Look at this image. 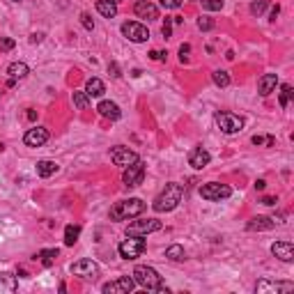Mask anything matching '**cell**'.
Masks as SVG:
<instances>
[{
    "label": "cell",
    "mask_w": 294,
    "mask_h": 294,
    "mask_svg": "<svg viewBox=\"0 0 294 294\" xmlns=\"http://www.w3.org/2000/svg\"><path fill=\"white\" fill-rule=\"evenodd\" d=\"M182 196H184V186L177 182H170L165 184V189L156 196L154 200V212H159V214H163V212H173L180 202H182Z\"/></svg>",
    "instance_id": "obj_1"
},
{
    "label": "cell",
    "mask_w": 294,
    "mask_h": 294,
    "mask_svg": "<svg viewBox=\"0 0 294 294\" xmlns=\"http://www.w3.org/2000/svg\"><path fill=\"white\" fill-rule=\"evenodd\" d=\"M133 280L140 287H145L149 292H168V287L163 285V278L159 276V271L154 267H147V264H138L133 269Z\"/></svg>",
    "instance_id": "obj_2"
},
{
    "label": "cell",
    "mask_w": 294,
    "mask_h": 294,
    "mask_svg": "<svg viewBox=\"0 0 294 294\" xmlns=\"http://www.w3.org/2000/svg\"><path fill=\"white\" fill-rule=\"evenodd\" d=\"M145 212V202L140 198H129L122 200V202H115L111 209V221H127V218L140 216Z\"/></svg>",
    "instance_id": "obj_3"
},
{
    "label": "cell",
    "mask_w": 294,
    "mask_h": 294,
    "mask_svg": "<svg viewBox=\"0 0 294 294\" xmlns=\"http://www.w3.org/2000/svg\"><path fill=\"white\" fill-rule=\"evenodd\" d=\"M117 253H120L124 260H136L145 253V239L143 237H131L127 234V239L117 246Z\"/></svg>",
    "instance_id": "obj_4"
},
{
    "label": "cell",
    "mask_w": 294,
    "mask_h": 294,
    "mask_svg": "<svg viewBox=\"0 0 294 294\" xmlns=\"http://www.w3.org/2000/svg\"><path fill=\"white\" fill-rule=\"evenodd\" d=\"M214 120H216L218 129L223 131V133H239V131L244 129V120L239 115H234V113L221 111L214 115Z\"/></svg>",
    "instance_id": "obj_5"
},
{
    "label": "cell",
    "mask_w": 294,
    "mask_h": 294,
    "mask_svg": "<svg viewBox=\"0 0 294 294\" xmlns=\"http://www.w3.org/2000/svg\"><path fill=\"white\" fill-rule=\"evenodd\" d=\"M200 196L209 202H218V200H225L232 196V189L228 184H218V182H209L200 186Z\"/></svg>",
    "instance_id": "obj_6"
},
{
    "label": "cell",
    "mask_w": 294,
    "mask_h": 294,
    "mask_svg": "<svg viewBox=\"0 0 294 294\" xmlns=\"http://www.w3.org/2000/svg\"><path fill=\"white\" fill-rule=\"evenodd\" d=\"M143 177H145V161H140L136 159L131 165L124 168V175H122V182L127 189H136L140 182H143Z\"/></svg>",
    "instance_id": "obj_7"
},
{
    "label": "cell",
    "mask_w": 294,
    "mask_h": 294,
    "mask_svg": "<svg viewBox=\"0 0 294 294\" xmlns=\"http://www.w3.org/2000/svg\"><path fill=\"white\" fill-rule=\"evenodd\" d=\"M161 230V221L156 218H143V221H131L129 228H127V234L131 237H147V234Z\"/></svg>",
    "instance_id": "obj_8"
},
{
    "label": "cell",
    "mask_w": 294,
    "mask_h": 294,
    "mask_svg": "<svg viewBox=\"0 0 294 294\" xmlns=\"http://www.w3.org/2000/svg\"><path fill=\"white\" fill-rule=\"evenodd\" d=\"M122 35L127 37L129 42L143 44L149 39V30L143 23H138V21H127V23H122Z\"/></svg>",
    "instance_id": "obj_9"
},
{
    "label": "cell",
    "mask_w": 294,
    "mask_h": 294,
    "mask_svg": "<svg viewBox=\"0 0 294 294\" xmlns=\"http://www.w3.org/2000/svg\"><path fill=\"white\" fill-rule=\"evenodd\" d=\"M255 292L258 294H287L294 292V283L285 280V283H274V280H260L255 285Z\"/></svg>",
    "instance_id": "obj_10"
},
{
    "label": "cell",
    "mask_w": 294,
    "mask_h": 294,
    "mask_svg": "<svg viewBox=\"0 0 294 294\" xmlns=\"http://www.w3.org/2000/svg\"><path fill=\"white\" fill-rule=\"evenodd\" d=\"M133 287H136V280H133V278L122 276V278H117V280H113V283L101 285V292L104 294H129Z\"/></svg>",
    "instance_id": "obj_11"
},
{
    "label": "cell",
    "mask_w": 294,
    "mask_h": 294,
    "mask_svg": "<svg viewBox=\"0 0 294 294\" xmlns=\"http://www.w3.org/2000/svg\"><path fill=\"white\" fill-rule=\"evenodd\" d=\"M46 140H49V131L44 129V127L28 129L26 136H23V143H26L28 147H42V145H46Z\"/></svg>",
    "instance_id": "obj_12"
},
{
    "label": "cell",
    "mask_w": 294,
    "mask_h": 294,
    "mask_svg": "<svg viewBox=\"0 0 294 294\" xmlns=\"http://www.w3.org/2000/svg\"><path fill=\"white\" fill-rule=\"evenodd\" d=\"M111 159H113V163H115V165H122V168H127V165H131L133 161H136V159H138V156L133 154L129 147L117 145V147H115V149L111 152Z\"/></svg>",
    "instance_id": "obj_13"
},
{
    "label": "cell",
    "mask_w": 294,
    "mask_h": 294,
    "mask_svg": "<svg viewBox=\"0 0 294 294\" xmlns=\"http://www.w3.org/2000/svg\"><path fill=\"white\" fill-rule=\"evenodd\" d=\"M71 274H76L81 278L97 276L99 274V267H97V262H92V260H78V262L71 264Z\"/></svg>",
    "instance_id": "obj_14"
},
{
    "label": "cell",
    "mask_w": 294,
    "mask_h": 294,
    "mask_svg": "<svg viewBox=\"0 0 294 294\" xmlns=\"http://www.w3.org/2000/svg\"><path fill=\"white\" fill-rule=\"evenodd\" d=\"M209 161H212V156H209V152L205 149V147H196V149H191V154H189V165H191V168L202 170L205 165H209Z\"/></svg>",
    "instance_id": "obj_15"
},
{
    "label": "cell",
    "mask_w": 294,
    "mask_h": 294,
    "mask_svg": "<svg viewBox=\"0 0 294 294\" xmlns=\"http://www.w3.org/2000/svg\"><path fill=\"white\" fill-rule=\"evenodd\" d=\"M133 12H136L140 18H147V21L159 18V9H156V5L149 2V0H138V2L133 5Z\"/></svg>",
    "instance_id": "obj_16"
},
{
    "label": "cell",
    "mask_w": 294,
    "mask_h": 294,
    "mask_svg": "<svg viewBox=\"0 0 294 294\" xmlns=\"http://www.w3.org/2000/svg\"><path fill=\"white\" fill-rule=\"evenodd\" d=\"M271 253H274L278 260H283V262H292V260H294L292 242H276L274 246H271Z\"/></svg>",
    "instance_id": "obj_17"
},
{
    "label": "cell",
    "mask_w": 294,
    "mask_h": 294,
    "mask_svg": "<svg viewBox=\"0 0 294 294\" xmlns=\"http://www.w3.org/2000/svg\"><path fill=\"white\" fill-rule=\"evenodd\" d=\"M97 111H99V115L106 117V120H120L122 117L120 106L115 104V101H101V104L97 106Z\"/></svg>",
    "instance_id": "obj_18"
},
{
    "label": "cell",
    "mask_w": 294,
    "mask_h": 294,
    "mask_svg": "<svg viewBox=\"0 0 294 294\" xmlns=\"http://www.w3.org/2000/svg\"><path fill=\"white\" fill-rule=\"evenodd\" d=\"M276 85H278V74H264V76L260 78V83H258L260 95L269 97L274 90H276Z\"/></svg>",
    "instance_id": "obj_19"
},
{
    "label": "cell",
    "mask_w": 294,
    "mask_h": 294,
    "mask_svg": "<svg viewBox=\"0 0 294 294\" xmlns=\"http://www.w3.org/2000/svg\"><path fill=\"white\" fill-rule=\"evenodd\" d=\"M276 225V221L274 218H269V216H255V218H251L248 221V230H271Z\"/></svg>",
    "instance_id": "obj_20"
},
{
    "label": "cell",
    "mask_w": 294,
    "mask_h": 294,
    "mask_svg": "<svg viewBox=\"0 0 294 294\" xmlns=\"http://www.w3.org/2000/svg\"><path fill=\"white\" fill-rule=\"evenodd\" d=\"M85 92H87V97H101L106 92L104 81H99V78H90V81L85 83Z\"/></svg>",
    "instance_id": "obj_21"
},
{
    "label": "cell",
    "mask_w": 294,
    "mask_h": 294,
    "mask_svg": "<svg viewBox=\"0 0 294 294\" xmlns=\"http://www.w3.org/2000/svg\"><path fill=\"white\" fill-rule=\"evenodd\" d=\"M97 12L106 18H113L115 14H117V5L111 2V0H97Z\"/></svg>",
    "instance_id": "obj_22"
},
{
    "label": "cell",
    "mask_w": 294,
    "mask_h": 294,
    "mask_svg": "<svg viewBox=\"0 0 294 294\" xmlns=\"http://www.w3.org/2000/svg\"><path fill=\"white\" fill-rule=\"evenodd\" d=\"M7 74H9V78H26L28 74H30V69H28V65L26 62H12L7 67Z\"/></svg>",
    "instance_id": "obj_23"
},
{
    "label": "cell",
    "mask_w": 294,
    "mask_h": 294,
    "mask_svg": "<svg viewBox=\"0 0 294 294\" xmlns=\"http://www.w3.org/2000/svg\"><path fill=\"white\" fill-rule=\"evenodd\" d=\"M58 173V163L55 161H49V159H44L37 163V175L39 177H51V175Z\"/></svg>",
    "instance_id": "obj_24"
},
{
    "label": "cell",
    "mask_w": 294,
    "mask_h": 294,
    "mask_svg": "<svg viewBox=\"0 0 294 294\" xmlns=\"http://www.w3.org/2000/svg\"><path fill=\"white\" fill-rule=\"evenodd\" d=\"M60 253H58V248H44V251L37 253V260L42 262L44 267H51L53 262H55V258H58Z\"/></svg>",
    "instance_id": "obj_25"
},
{
    "label": "cell",
    "mask_w": 294,
    "mask_h": 294,
    "mask_svg": "<svg viewBox=\"0 0 294 294\" xmlns=\"http://www.w3.org/2000/svg\"><path fill=\"white\" fill-rule=\"evenodd\" d=\"M81 237V225H67L65 228V246H74Z\"/></svg>",
    "instance_id": "obj_26"
},
{
    "label": "cell",
    "mask_w": 294,
    "mask_h": 294,
    "mask_svg": "<svg viewBox=\"0 0 294 294\" xmlns=\"http://www.w3.org/2000/svg\"><path fill=\"white\" fill-rule=\"evenodd\" d=\"M165 258L173 260V262H182V260L186 258V253H184V248L180 246V244H173V246L165 248Z\"/></svg>",
    "instance_id": "obj_27"
},
{
    "label": "cell",
    "mask_w": 294,
    "mask_h": 294,
    "mask_svg": "<svg viewBox=\"0 0 294 294\" xmlns=\"http://www.w3.org/2000/svg\"><path fill=\"white\" fill-rule=\"evenodd\" d=\"M16 276H12V274H0V292L5 290V292H14L16 290Z\"/></svg>",
    "instance_id": "obj_28"
},
{
    "label": "cell",
    "mask_w": 294,
    "mask_h": 294,
    "mask_svg": "<svg viewBox=\"0 0 294 294\" xmlns=\"http://www.w3.org/2000/svg\"><path fill=\"white\" fill-rule=\"evenodd\" d=\"M71 99H74V106H76L78 111H85L87 104H90V97H87V92H78V90H74Z\"/></svg>",
    "instance_id": "obj_29"
},
{
    "label": "cell",
    "mask_w": 294,
    "mask_h": 294,
    "mask_svg": "<svg viewBox=\"0 0 294 294\" xmlns=\"http://www.w3.org/2000/svg\"><path fill=\"white\" fill-rule=\"evenodd\" d=\"M212 78H214V83H216L218 87H228L230 85V74H228V71H214V74H212Z\"/></svg>",
    "instance_id": "obj_30"
},
{
    "label": "cell",
    "mask_w": 294,
    "mask_h": 294,
    "mask_svg": "<svg viewBox=\"0 0 294 294\" xmlns=\"http://www.w3.org/2000/svg\"><path fill=\"white\" fill-rule=\"evenodd\" d=\"M292 85H280V108H287V104H290V99H292Z\"/></svg>",
    "instance_id": "obj_31"
},
{
    "label": "cell",
    "mask_w": 294,
    "mask_h": 294,
    "mask_svg": "<svg viewBox=\"0 0 294 294\" xmlns=\"http://www.w3.org/2000/svg\"><path fill=\"white\" fill-rule=\"evenodd\" d=\"M202 9H209V12H218L223 9V0H200Z\"/></svg>",
    "instance_id": "obj_32"
},
{
    "label": "cell",
    "mask_w": 294,
    "mask_h": 294,
    "mask_svg": "<svg viewBox=\"0 0 294 294\" xmlns=\"http://www.w3.org/2000/svg\"><path fill=\"white\" fill-rule=\"evenodd\" d=\"M276 138L274 136H253V145H267V147H274Z\"/></svg>",
    "instance_id": "obj_33"
},
{
    "label": "cell",
    "mask_w": 294,
    "mask_h": 294,
    "mask_svg": "<svg viewBox=\"0 0 294 294\" xmlns=\"http://www.w3.org/2000/svg\"><path fill=\"white\" fill-rule=\"evenodd\" d=\"M267 5H269L267 0H258V2H253V5H251V14H253V16H260V14L267 9Z\"/></svg>",
    "instance_id": "obj_34"
},
{
    "label": "cell",
    "mask_w": 294,
    "mask_h": 294,
    "mask_svg": "<svg viewBox=\"0 0 294 294\" xmlns=\"http://www.w3.org/2000/svg\"><path fill=\"white\" fill-rule=\"evenodd\" d=\"M198 28L202 30V33H207V30H212V28H214V21H212L209 16H200L198 18Z\"/></svg>",
    "instance_id": "obj_35"
},
{
    "label": "cell",
    "mask_w": 294,
    "mask_h": 294,
    "mask_svg": "<svg viewBox=\"0 0 294 294\" xmlns=\"http://www.w3.org/2000/svg\"><path fill=\"white\" fill-rule=\"evenodd\" d=\"M14 46H16V42H14L12 37H2V39H0V51H12Z\"/></svg>",
    "instance_id": "obj_36"
},
{
    "label": "cell",
    "mask_w": 294,
    "mask_h": 294,
    "mask_svg": "<svg viewBox=\"0 0 294 294\" xmlns=\"http://www.w3.org/2000/svg\"><path fill=\"white\" fill-rule=\"evenodd\" d=\"M161 35H163L165 39H170V37H173V21H170V18H165V23L161 26Z\"/></svg>",
    "instance_id": "obj_37"
},
{
    "label": "cell",
    "mask_w": 294,
    "mask_h": 294,
    "mask_svg": "<svg viewBox=\"0 0 294 294\" xmlns=\"http://www.w3.org/2000/svg\"><path fill=\"white\" fill-rule=\"evenodd\" d=\"M81 23H83V28H85V30H95V21H92V16H90V14H85V12L81 14Z\"/></svg>",
    "instance_id": "obj_38"
},
{
    "label": "cell",
    "mask_w": 294,
    "mask_h": 294,
    "mask_svg": "<svg viewBox=\"0 0 294 294\" xmlns=\"http://www.w3.org/2000/svg\"><path fill=\"white\" fill-rule=\"evenodd\" d=\"M159 2H161V7H165V9H177V7H182L184 0H159Z\"/></svg>",
    "instance_id": "obj_39"
},
{
    "label": "cell",
    "mask_w": 294,
    "mask_h": 294,
    "mask_svg": "<svg viewBox=\"0 0 294 294\" xmlns=\"http://www.w3.org/2000/svg\"><path fill=\"white\" fill-rule=\"evenodd\" d=\"M189 53H191V46L189 44H182V46H180V60L186 62L189 60Z\"/></svg>",
    "instance_id": "obj_40"
},
{
    "label": "cell",
    "mask_w": 294,
    "mask_h": 294,
    "mask_svg": "<svg viewBox=\"0 0 294 294\" xmlns=\"http://www.w3.org/2000/svg\"><path fill=\"white\" fill-rule=\"evenodd\" d=\"M108 74H111L113 78H120L122 74H120V67H117V62H111V65H108Z\"/></svg>",
    "instance_id": "obj_41"
},
{
    "label": "cell",
    "mask_w": 294,
    "mask_h": 294,
    "mask_svg": "<svg viewBox=\"0 0 294 294\" xmlns=\"http://www.w3.org/2000/svg\"><path fill=\"white\" fill-rule=\"evenodd\" d=\"M149 58H152V60H165V58H168V53H161V51H149Z\"/></svg>",
    "instance_id": "obj_42"
},
{
    "label": "cell",
    "mask_w": 294,
    "mask_h": 294,
    "mask_svg": "<svg viewBox=\"0 0 294 294\" xmlns=\"http://www.w3.org/2000/svg\"><path fill=\"white\" fill-rule=\"evenodd\" d=\"M278 202V198H274V196H267V198H262V205H269V207H271V205H276Z\"/></svg>",
    "instance_id": "obj_43"
},
{
    "label": "cell",
    "mask_w": 294,
    "mask_h": 294,
    "mask_svg": "<svg viewBox=\"0 0 294 294\" xmlns=\"http://www.w3.org/2000/svg\"><path fill=\"white\" fill-rule=\"evenodd\" d=\"M264 186H267L264 180H258V182H255V189H258V191H264Z\"/></svg>",
    "instance_id": "obj_44"
},
{
    "label": "cell",
    "mask_w": 294,
    "mask_h": 294,
    "mask_svg": "<svg viewBox=\"0 0 294 294\" xmlns=\"http://www.w3.org/2000/svg\"><path fill=\"white\" fill-rule=\"evenodd\" d=\"M42 33H39V35H37V33H35V35H33V37H30V42H33V44H39V42H42Z\"/></svg>",
    "instance_id": "obj_45"
},
{
    "label": "cell",
    "mask_w": 294,
    "mask_h": 294,
    "mask_svg": "<svg viewBox=\"0 0 294 294\" xmlns=\"http://www.w3.org/2000/svg\"><path fill=\"white\" fill-rule=\"evenodd\" d=\"M278 12H280V7H278V5H276V7L271 9V21H276V16H278Z\"/></svg>",
    "instance_id": "obj_46"
},
{
    "label": "cell",
    "mask_w": 294,
    "mask_h": 294,
    "mask_svg": "<svg viewBox=\"0 0 294 294\" xmlns=\"http://www.w3.org/2000/svg\"><path fill=\"white\" fill-rule=\"evenodd\" d=\"M28 120H37V113L35 111H28Z\"/></svg>",
    "instance_id": "obj_47"
},
{
    "label": "cell",
    "mask_w": 294,
    "mask_h": 294,
    "mask_svg": "<svg viewBox=\"0 0 294 294\" xmlns=\"http://www.w3.org/2000/svg\"><path fill=\"white\" fill-rule=\"evenodd\" d=\"M111 2H115V5H117V2H120V0H111Z\"/></svg>",
    "instance_id": "obj_48"
},
{
    "label": "cell",
    "mask_w": 294,
    "mask_h": 294,
    "mask_svg": "<svg viewBox=\"0 0 294 294\" xmlns=\"http://www.w3.org/2000/svg\"><path fill=\"white\" fill-rule=\"evenodd\" d=\"M12 2H21V0H12Z\"/></svg>",
    "instance_id": "obj_49"
},
{
    "label": "cell",
    "mask_w": 294,
    "mask_h": 294,
    "mask_svg": "<svg viewBox=\"0 0 294 294\" xmlns=\"http://www.w3.org/2000/svg\"><path fill=\"white\" fill-rule=\"evenodd\" d=\"M0 152H2V143H0Z\"/></svg>",
    "instance_id": "obj_50"
},
{
    "label": "cell",
    "mask_w": 294,
    "mask_h": 294,
    "mask_svg": "<svg viewBox=\"0 0 294 294\" xmlns=\"http://www.w3.org/2000/svg\"><path fill=\"white\" fill-rule=\"evenodd\" d=\"M0 95H2V92H0Z\"/></svg>",
    "instance_id": "obj_51"
}]
</instances>
